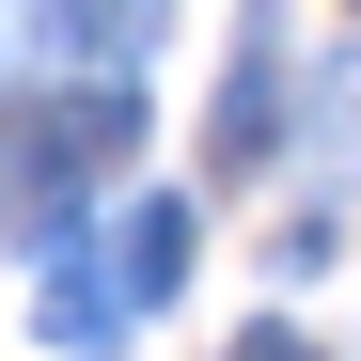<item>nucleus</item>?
Here are the masks:
<instances>
[{
    "mask_svg": "<svg viewBox=\"0 0 361 361\" xmlns=\"http://www.w3.org/2000/svg\"><path fill=\"white\" fill-rule=\"evenodd\" d=\"M173 252H189V220H173V204H142V220H126V283L157 298V283H173Z\"/></svg>",
    "mask_w": 361,
    "mask_h": 361,
    "instance_id": "nucleus-1",
    "label": "nucleus"
},
{
    "mask_svg": "<svg viewBox=\"0 0 361 361\" xmlns=\"http://www.w3.org/2000/svg\"><path fill=\"white\" fill-rule=\"evenodd\" d=\"M235 361H298V345H283V330H252V345H235Z\"/></svg>",
    "mask_w": 361,
    "mask_h": 361,
    "instance_id": "nucleus-2",
    "label": "nucleus"
}]
</instances>
